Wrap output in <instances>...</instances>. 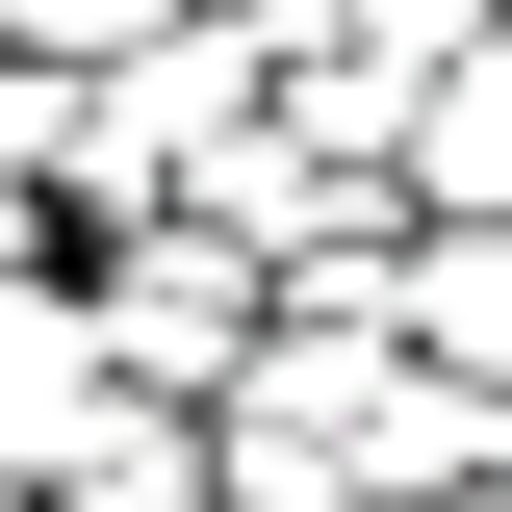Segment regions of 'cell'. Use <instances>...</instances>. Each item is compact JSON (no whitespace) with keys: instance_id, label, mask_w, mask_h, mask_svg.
<instances>
[{"instance_id":"obj_1","label":"cell","mask_w":512,"mask_h":512,"mask_svg":"<svg viewBox=\"0 0 512 512\" xmlns=\"http://www.w3.org/2000/svg\"><path fill=\"white\" fill-rule=\"evenodd\" d=\"M77 308H103V384H128V410H180V436H205V410L256 384V333H282V282H256L231 231H180V205H154V231L77 256Z\"/></svg>"},{"instance_id":"obj_2","label":"cell","mask_w":512,"mask_h":512,"mask_svg":"<svg viewBox=\"0 0 512 512\" xmlns=\"http://www.w3.org/2000/svg\"><path fill=\"white\" fill-rule=\"evenodd\" d=\"M103 436H128V384H103V308H77V256H52V282H0V487L52 512Z\"/></svg>"},{"instance_id":"obj_3","label":"cell","mask_w":512,"mask_h":512,"mask_svg":"<svg viewBox=\"0 0 512 512\" xmlns=\"http://www.w3.org/2000/svg\"><path fill=\"white\" fill-rule=\"evenodd\" d=\"M384 205H410V231H512V26H487L410 128H384Z\"/></svg>"},{"instance_id":"obj_4","label":"cell","mask_w":512,"mask_h":512,"mask_svg":"<svg viewBox=\"0 0 512 512\" xmlns=\"http://www.w3.org/2000/svg\"><path fill=\"white\" fill-rule=\"evenodd\" d=\"M384 359H436V384L512 410V231H410L384 256Z\"/></svg>"},{"instance_id":"obj_5","label":"cell","mask_w":512,"mask_h":512,"mask_svg":"<svg viewBox=\"0 0 512 512\" xmlns=\"http://www.w3.org/2000/svg\"><path fill=\"white\" fill-rule=\"evenodd\" d=\"M154 26H205V0H0V52H26V77H128Z\"/></svg>"},{"instance_id":"obj_6","label":"cell","mask_w":512,"mask_h":512,"mask_svg":"<svg viewBox=\"0 0 512 512\" xmlns=\"http://www.w3.org/2000/svg\"><path fill=\"white\" fill-rule=\"evenodd\" d=\"M436 512H512V487H436Z\"/></svg>"}]
</instances>
